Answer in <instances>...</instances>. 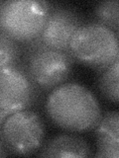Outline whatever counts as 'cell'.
<instances>
[{"mask_svg": "<svg viewBox=\"0 0 119 158\" xmlns=\"http://www.w3.org/2000/svg\"><path fill=\"white\" fill-rule=\"evenodd\" d=\"M46 112L55 125L73 132L93 130L101 118V108L93 93L74 82H66L52 90Z\"/></svg>", "mask_w": 119, "mask_h": 158, "instance_id": "6da1fadb", "label": "cell"}, {"mask_svg": "<svg viewBox=\"0 0 119 158\" xmlns=\"http://www.w3.org/2000/svg\"><path fill=\"white\" fill-rule=\"evenodd\" d=\"M22 48L21 62L42 91H52L71 77L74 59L68 52L45 46L39 38Z\"/></svg>", "mask_w": 119, "mask_h": 158, "instance_id": "7a4b0ae2", "label": "cell"}, {"mask_svg": "<svg viewBox=\"0 0 119 158\" xmlns=\"http://www.w3.org/2000/svg\"><path fill=\"white\" fill-rule=\"evenodd\" d=\"M74 60L100 72L119 59L118 34L96 22L84 23L69 44Z\"/></svg>", "mask_w": 119, "mask_h": 158, "instance_id": "3957f363", "label": "cell"}, {"mask_svg": "<svg viewBox=\"0 0 119 158\" xmlns=\"http://www.w3.org/2000/svg\"><path fill=\"white\" fill-rule=\"evenodd\" d=\"M52 4L36 0H8L0 7V30L21 44L39 38Z\"/></svg>", "mask_w": 119, "mask_h": 158, "instance_id": "277c9868", "label": "cell"}, {"mask_svg": "<svg viewBox=\"0 0 119 158\" xmlns=\"http://www.w3.org/2000/svg\"><path fill=\"white\" fill-rule=\"evenodd\" d=\"M46 128L43 118L30 109L12 113L5 120L1 138L11 154L31 155L44 143Z\"/></svg>", "mask_w": 119, "mask_h": 158, "instance_id": "5b68a950", "label": "cell"}, {"mask_svg": "<svg viewBox=\"0 0 119 158\" xmlns=\"http://www.w3.org/2000/svg\"><path fill=\"white\" fill-rule=\"evenodd\" d=\"M41 92L21 61L0 69V108L3 110L14 113L32 108L37 105Z\"/></svg>", "mask_w": 119, "mask_h": 158, "instance_id": "8992f818", "label": "cell"}, {"mask_svg": "<svg viewBox=\"0 0 119 158\" xmlns=\"http://www.w3.org/2000/svg\"><path fill=\"white\" fill-rule=\"evenodd\" d=\"M83 24L82 16L74 10L52 4L39 39L45 46L69 53L73 35Z\"/></svg>", "mask_w": 119, "mask_h": 158, "instance_id": "52a82bcc", "label": "cell"}, {"mask_svg": "<svg viewBox=\"0 0 119 158\" xmlns=\"http://www.w3.org/2000/svg\"><path fill=\"white\" fill-rule=\"evenodd\" d=\"M96 138V157L118 158L119 156V115L111 111L104 114L93 128Z\"/></svg>", "mask_w": 119, "mask_h": 158, "instance_id": "ba28073f", "label": "cell"}, {"mask_svg": "<svg viewBox=\"0 0 119 158\" xmlns=\"http://www.w3.org/2000/svg\"><path fill=\"white\" fill-rule=\"evenodd\" d=\"M40 157H91L93 153L82 137L60 135L47 140L39 149Z\"/></svg>", "mask_w": 119, "mask_h": 158, "instance_id": "9c48e42d", "label": "cell"}, {"mask_svg": "<svg viewBox=\"0 0 119 158\" xmlns=\"http://www.w3.org/2000/svg\"><path fill=\"white\" fill-rule=\"evenodd\" d=\"M118 69L119 59L114 61L110 66L98 72L97 86L102 96L112 103L118 104Z\"/></svg>", "mask_w": 119, "mask_h": 158, "instance_id": "30bf717a", "label": "cell"}, {"mask_svg": "<svg viewBox=\"0 0 119 158\" xmlns=\"http://www.w3.org/2000/svg\"><path fill=\"white\" fill-rule=\"evenodd\" d=\"M22 44L0 30V69L21 61Z\"/></svg>", "mask_w": 119, "mask_h": 158, "instance_id": "8fae6325", "label": "cell"}, {"mask_svg": "<svg viewBox=\"0 0 119 158\" xmlns=\"http://www.w3.org/2000/svg\"><path fill=\"white\" fill-rule=\"evenodd\" d=\"M94 22L103 25L118 34V1L110 0L97 3L94 7Z\"/></svg>", "mask_w": 119, "mask_h": 158, "instance_id": "7c38bea8", "label": "cell"}, {"mask_svg": "<svg viewBox=\"0 0 119 158\" xmlns=\"http://www.w3.org/2000/svg\"><path fill=\"white\" fill-rule=\"evenodd\" d=\"M11 112L6 111V110H3V109L0 108V135H1V130H2V126L5 122V120L7 118V117L9 115H11Z\"/></svg>", "mask_w": 119, "mask_h": 158, "instance_id": "4fadbf2b", "label": "cell"}, {"mask_svg": "<svg viewBox=\"0 0 119 158\" xmlns=\"http://www.w3.org/2000/svg\"><path fill=\"white\" fill-rule=\"evenodd\" d=\"M9 154V152L7 150V148L6 146H5L4 144V142L2 140V138L1 136H0V157H2V156H7Z\"/></svg>", "mask_w": 119, "mask_h": 158, "instance_id": "5bb4252c", "label": "cell"}, {"mask_svg": "<svg viewBox=\"0 0 119 158\" xmlns=\"http://www.w3.org/2000/svg\"><path fill=\"white\" fill-rule=\"evenodd\" d=\"M2 2H3V1H0V7H1V5H2Z\"/></svg>", "mask_w": 119, "mask_h": 158, "instance_id": "9a60e30c", "label": "cell"}]
</instances>
